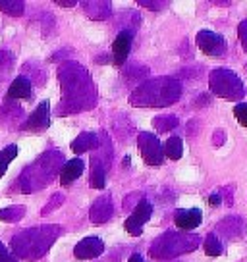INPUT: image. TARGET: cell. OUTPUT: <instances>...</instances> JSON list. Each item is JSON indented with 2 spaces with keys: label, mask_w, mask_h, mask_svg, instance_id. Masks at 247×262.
<instances>
[{
  "label": "cell",
  "mask_w": 247,
  "mask_h": 262,
  "mask_svg": "<svg viewBox=\"0 0 247 262\" xmlns=\"http://www.w3.org/2000/svg\"><path fill=\"white\" fill-rule=\"evenodd\" d=\"M209 83H211V91H213L216 97L239 100V98L245 95L243 83H241V79L232 70H224V68L214 70L213 74H211V77H209Z\"/></svg>",
  "instance_id": "3957f363"
},
{
  "label": "cell",
  "mask_w": 247,
  "mask_h": 262,
  "mask_svg": "<svg viewBox=\"0 0 247 262\" xmlns=\"http://www.w3.org/2000/svg\"><path fill=\"white\" fill-rule=\"evenodd\" d=\"M180 95V83L170 77H162V79H155V81L141 85L132 95V104L135 106H168V104L176 102Z\"/></svg>",
  "instance_id": "6da1fadb"
},
{
  "label": "cell",
  "mask_w": 247,
  "mask_h": 262,
  "mask_svg": "<svg viewBox=\"0 0 247 262\" xmlns=\"http://www.w3.org/2000/svg\"><path fill=\"white\" fill-rule=\"evenodd\" d=\"M197 47L201 49V52H205L207 56L213 58H222L226 54V50H228L226 39L214 31H199Z\"/></svg>",
  "instance_id": "277c9868"
},
{
  "label": "cell",
  "mask_w": 247,
  "mask_h": 262,
  "mask_svg": "<svg viewBox=\"0 0 247 262\" xmlns=\"http://www.w3.org/2000/svg\"><path fill=\"white\" fill-rule=\"evenodd\" d=\"M132 41H133V33L132 31H122L118 33L116 41L112 42V62L116 66H120L126 62V58L130 56V50H132Z\"/></svg>",
  "instance_id": "ba28073f"
},
{
  "label": "cell",
  "mask_w": 247,
  "mask_h": 262,
  "mask_svg": "<svg viewBox=\"0 0 247 262\" xmlns=\"http://www.w3.org/2000/svg\"><path fill=\"white\" fill-rule=\"evenodd\" d=\"M234 116L243 127H247V102H238L234 106Z\"/></svg>",
  "instance_id": "ffe728a7"
},
{
  "label": "cell",
  "mask_w": 247,
  "mask_h": 262,
  "mask_svg": "<svg viewBox=\"0 0 247 262\" xmlns=\"http://www.w3.org/2000/svg\"><path fill=\"white\" fill-rule=\"evenodd\" d=\"M97 147H99V139H97L95 133H81L77 139L72 141V150H74L75 155L85 152V150H89V148H97Z\"/></svg>",
  "instance_id": "5bb4252c"
},
{
  "label": "cell",
  "mask_w": 247,
  "mask_h": 262,
  "mask_svg": "<svg viewBox=\"0 0 247 262\" xmlns=\"http://www.w3.org/2000/svg\"><path fill=\"white\" fill-rule=\"evenodd\" d=\"M56 4L58 6H64V8H74L77 2L75 0H56Z\"/></svg>",
  "instance_id": "cb8c5ba5"
},
{
  "label": "cell",
  "mask_w": 247,
  "mask_h": 262,
  "mask_svg": "<svg viewBox=\"0 0 247 262\" xmlns=\"http://www.w3.org/2000/svg\"><path fill=\"white\" fill-rule=\"evenodd\" d=\"M49 100H43L41 104L37 106L31 118L24 123V129H45L50 125V118H49Z\"/></svg>",
  "instance_id": "30bf717a"
},
{
  "label": "cell",
  "mask_w": 247,
  "mask_h": 262,
  "mask_svg": "<svg viewBox=\"0 0 247 262\" xmlns=\"http://www.w3.org/2000/svg\"><path fill=\"white\" fill-rule=\"evenodd\" d=\"M201 239L197 235H188V233H166L157 243L151 247L153 258H172L181 253L195 251Z\"/></svg>",
  "instance_id": "7a4b0ae2"
},
{
  "label": "cell",
  "mask_w": 247,
  "mask_h": 262,
  "mask_svg": "<svg viewBox=\"0 0 247 262\" xmlns=\"http://www.w3.org/2000/svg\"><path fill=\"white\" fill-rule=\"evenodd\" d=\"M16 156H17V145H8V147L0 152V178L6 173L10 162H12Z\"/></svg>",
  "instance_id": "e0dca14e"
},
{
  "label": "cell",
  "mask_w": 247,
  "mask_h": 262,
  "mask_svg": "<svg viewBox=\"0 0 247 262\" xmlns=\"http://www.w3.org/2000/svg\"><path fill=\"white\" fill-rule=\"evenodd\" d=\"M153 216V206H151V203L149 201H139L137 203V206H135V210H133V214L126 220V231L130 233V235H133V237H137V235H141L143 233V226L149 222V218Z\"/></svg>",
  "instance_id": "8992f818"
},
{
  "label": "cell",
  "mask_w": 247,
  "mask_h": 262,
  "mask_svg": "<svg viewBox=\"0 0 247 262\" xmlns=\"http://www.w3.org/2000/svg\"><path fill=\"white\" fill-rule=\"evenodd\" d=\"M105 251V245L99 237H87L79 241L74 249L75 258H81V260H89V258H97Z\"/></svg>",
  "instance_id": "52a82bcc"
},
{
  "label": "cell",
  "mask_w": 247,
  "mask_h": 262,
  "mask_svg": "<svg viewBox=\"0 0 247 262\" xmlns=\"http://www.w3.org/2000/svg\"><path fill=\"white\" fill-rule=\"evenodd\" d=\"M139 148L141 156L149 166H160L164 160V148L158 143V139L153 133H141L139 135Z\"/></svg>",
  "instance_id": "5b68a950"
},
{
  "label": "cell",
  "mask_w": 247,
  "mask_h": 262,
  "mask_svg": "<svg viewBox=\"0 0 247 262\" xmlns=\"http://www.w3.org/2000/svg\"><path fill=\"white\" fill-rule=\"evenodd\" d=\"M220 201H222V199H220V195H218V193H213V195L209 196V203H211L213 206L220 205Z\"/></svg>",
  "instance_id": "d4e9b609"
},
{
  "label": "cell",
  "mask_w": 247,
  "mask_h": 262,
  "mask_svg": "<svg viewBox=\"0 0 247 262\" xmlns=\"http://www.w3.org/2000/svg\"><path fill=\"white\" fill-rule=\"evenodd\" d=\"M130 262H145L143 260V258H141V254H132V256H130Z\"/></svg>",
  "instance_id": "484cf974"
},
{
  "label": "cell",
  "mask_w": 247,
  "mask_h": 262,
  "mask_svg": "<svg viewBox=\"0 0 247 262\" xmlns=\"http://www.w3.org/2000/svg\"><path fill=\"white\" fill-rule=\"evenodd\" d=\"M176 123H178V120H176L174 116H160L157 122H155V125H157L158 129L168 131V129H172Z\"/></svg>",
  "instance_id": "44dd1931"
},
{
  "label": "cell",
  "mask_w": 247,
  "mask_h": 262,
  "mask_svg": "<svg viewBox=\"0 0 247 262\" xmlns=\"http://www.w3.org/2000/svg\"><path fill=\"white\" fill-rule=\"evenodd\" d=\"M83 168H85V164H83L81 158H74V160L66 162L64 168L60 170V183H62L64 187L72 185V183L83 173Z\"/></svg>",
  "instance_id": "8fae6325"
},
{
  "label": "cell",
  "mask_w": 247,
  "mask_h": 262,
  "mask_svg": "<svg viewBox=\"0 0 247 262\" xmlns=\"http://www.w3.org/2000/svg\"><path fill=\"white\" fill-rule=\"evenodd\" d=\"M107 172H105V166L100 164L99 158H91V187L95 189H102L105 183H107Z\"/></svg>",
  "instance_id": "9a60e30c"
},
{
  "label": "cell",
  "mask_w": 247,
  "mask_h": 262,
  "mask_svg": "<svg viewBox=\"0 0 247 262\" xmlns=\"http://www.w3.org/2000/svg\"><path fill=\"white\" fill-rule=\"evenodd\" d=\"M238 35H239V41H241V47L247 52V19H243L238 27Z\"/></svg>",
  "instance_id": "7402d4cb"
},
{
  "label": "cell",
  "mask_w": 247,
  "mask_h": 262,
  "mask_svg": "<svg viewBox=\"0 0 247 262\" xmlns=\"http://www.w3.org/2000/svg\"><path fill=\"white\" fill-rule=\"evenodd\" d=\"M203 220V214L199 208H188V210H178L176 216H174V222L176 226L183 231H190V229H195Z\"/></svg>",
  "instance_id": "9c48e42d"
},
{
  "label": "cell",
  "mask_w": 247,
  "mask_h": 262,
  "mask_svg": "<svg viewBox=\"0 0 247 262\" xmlns=\"http://www.w3.org/2000/svg\"><path fill=\"white\" fill-rule=\"evenodd\" d=\"M0 262H17L16 258L6 251V247L2 245V243H0Z\"/></svg>",
  "instance_id": "603a6c76"
},
{
  "label": "cell",
  "mask_w": 247,
  "mask_h": 262,
  "mask_svg": "<svg viewBox=\"0 0 247 262\" xmlns=\"http://www.w3.org/2000/svg\"><path fill=\"white\" fill-rule=\"evenodd\" d=\"M110 216H112V203L108 196L99 199L95 206L91 208V220L93 222H107Z\"/></svg>",
  "instance_id": "4fadbf2b"
},
{
  "label": "cell",
  "mask_w": 247,
  "mask_h": 262,
  "mask_svg": "<svg viewBox=\"0 0 247 262\" xmlns=\"http://www.w3.org/2000/svg\"><path fill=\"white\" fill-rule=\"evenodd\" d=\"M0 10L10 16H22L24 14V2H10V0H0Z\"/></svg>",
  "instance_id": "d6986e66"
},
{
  "label": "cell",
  "mask_w": 247,
  "mask_h": 262,
  "mask_svg": "<svg viewBox=\"0 0 247 262\" xmlns=\"http://www.w3.org/2000/svg\"><path fill=\"white\" fill-rule=\"evenodd\" d=\"M224 251L222 243H220V239L216 237L214 233H209L205 239V253L209 254V256H220Z\"/></svg>",
  "instance_id": "ac0fdd59"
},
{
  "label": "cell",
  "mask_w": 247,
  "mask_h": 262,
  "mask_svg": "<svg viewBox=\"0 0 247 262\" xmlns=\"http://www.w3.org/2000/svg\"><path fill=\"white\" fill-rule=\"evenodd\" d=\"M33 97V85L27 77H16L8 87V98H31Z\"/></svg>",
  "instance_id": "7c38bea8"
},
{
  "label": "cell",
  "mask_w": 247,
  "mask_h": 262,
  "mask_svg": "<svg viewBox=\"0 0 247 262\" xmlns=\"http://www.w3.org/2000/svg\"><path fill=\"white\" fill-rule=\"evenodd\" d=\"M164 155L170 158V160H180L181 155H183V145H181L180 137H170L164 145Z\"/></svg>",
  "instance_id": "2e32d148"
}]
</instances>
